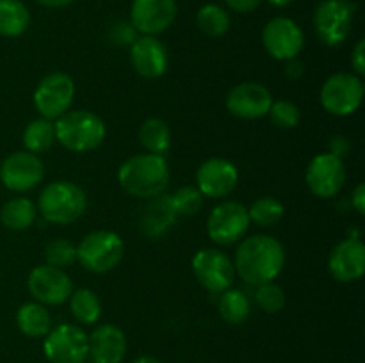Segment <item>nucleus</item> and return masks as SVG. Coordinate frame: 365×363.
<instances>
[{"label":"nucleus","instance_id":"obj_26","mask_svg":"<svg viewBox=\"0 0 365 363\" xmlns=\"http://www.w3.org/2000/svg\"><path fill=\"white\" fill-rule=\"evenodd\" d=\"M138 137L143 148L153 155H163L171 146V130L160 117H148L143 121Z\"/></svg>","mask_w":365,"mask_h":363},{"label":"nucleus","instance_id":"obj_25","mask_svg":"<svg viewBox=\"0 0 365 363\" xmlns=\"http://www.w3.org/2000/svg\"><path fill=\"white\" fill-rule=\"evenodd\" d=\"M36 216H38V209H36L34 203L29 198H13L2 206L0 210V219H2V224L9 230L21 231L27 230L34 224Z\"/></svg>","mask_w":365,"mask_h":363},{"label":"nucleus","instance_id":"obj_11","mask_svg":"<svg viewBox=\"0 0 365 363\" xmlns=\"http://www.w3.org/2000/svg\"><path fill=\"white\" fill-rule=\"evenodd\" d=\"M248 209L239 201H223L210 212L207 233L220 246H230L241 241L250 228Z\"/></svg>","mask_w":365,"mask_h":363},{"label":"nucleus","instance_id":"obj_29","mask_svg":"<svg viewBox=\"0 0 365 363\" xmlns=\"http://www.w3.org/2000/svg\"><path fill=\"white\" fill-rule=\"evenodd\" d=\"M217 310H220L221 319L227 320L228 324H241L250 317L252 302H250L248 295L239 288H227L225 292H221Z\"/></svg>","mask_w":365,"mask_h":363},{"label":"nucleus","instance_id":"obj_13","mask_svg":"<svg viewBox=\"0 0 365 363\" xmlns=\"http://www.w3.org/2000/svg\"><path fill=\"white\" fill-rule=\"evenodd\" d=\"M27 287L36 302H41L45 306L63 305L73 292V283L64 269H57L48 263H43L31 270Z\"/></svg>","mask_w":365,"mask_h":363},{"label":"nucleus","instance_id":"obj_8","mask_svg":"<svg viewBox=\"0 0 365 363\" xmlns=\"http://www.w3.org/2000/svg\"><path fill=\"white\" fill-rule=\"evenodd\" d=\"M43 351L50 363H86L89 358L88 335L75 324H59L45 335Z\"/></svg>","mask_w":365,"mask_h":363},{"label":"nucleus","instance_id":"obj_21","mask_svg":"<svg viewBox=\"0 0 365 363\" xmlns=\"http://www.w3.org/2000/svg\"><path fill=\"white\" fill-rule=\"evenodd\" d=\"M88 340L93 363H121L127 354V337L114 324L98 326L88 335Z\"/></svg>","mask_w":365,"mask_h":363},{"label":"nucleus","instance_id":"obj_6","mask_svg":"<svg viewBox=\"0 0 365 363\" xmlns=\"http://www.w3.org/2000/svg\"><path fill=\"white\" fill-rule=\"evenodd\" d=\"M355 4L349 0H323L314 13V28L324 45L339 46L349 38L355 20Z\"/></svg>","mask_w":365,"mask_h":363},{"label":"nucleus","instance_id":"obj_16","mask_svg":"<svg viewBox=\"0 0 365 363\" xmlns=\"http://www.w3.org/2000/svg\"><path fill=\"white\" fill-rule=\"evenodd\" d=\"M273 103L271 91L260 82H242L227 96V109L241 120H259L267 116Z\"/></svg>","mask_w":365,"mask_h":363},{"label":"nucleus","instance_id":"obj_18","mask_svg":"<svg viewBox=\"0 0 365 363\" xmlns=\"http://www.w3.org/2000/svg\"><path fill=\"white\" fill-rule=\"evenodd\" d=\"M237 182L239 173L234 162L220 159V157L205 160L196 171V187L203 196H209L212 199L232 194L237 187Z\"/></svg>","mask_w":365,"mask_h":363},{"label":"nucleus","instance_id":"obj_39","mask_svg":"<svg viewBox=\"0 0 365 363\" xmlns=\"http://www.w3.org/2000/svg\"><path fill=\"white\" fill-rule=\"evenodd\" d=\"M303 73H305V66H303L302 60L298 59L287 60V64H285V75H287L289 80L292 82L299 80V78L303 77Z\"/></svg>","mask_w":365,"mask_h":363},{"label":"nucleus","instance_id":"obj_41","mask_svg":"<svg viewBox=\"0 0 365 363\" xmlns=\"http://www.w3.org/2000/svg\"><path fill=\"white\" fill-rule=\"evenodd\" d=\"M36 2L43 7H48V9H59V7L70 6L73 0H36Z\"/></svg>","mask_w":365,"mask_h":363},{"label":"nucleus","instance_id":"obj_14","mask_svg":"<svg viewBox=\"0 0 365 363\" xmlns=\"http://www.w3.org/2000/svg\"><path fill=\"white\" fill-rule=\"evenodd\" d=\"M266 52L277 60H291L302 52L305 36L299 25L287 16H277L266 23L262 31Z\"/></svg>","mask_w":365,"mask_h":363},{"label":"nucleus","instance_id":"obj_24","mask_svg":"<svg viewBox=\"0 0 365 363\" xmlns=\"http://www.w3.org/2000/svg\"><path fill=\"white\" fill-rule=\"evenodd\" d=\"M31 25V13L21 0H0V36L16 38Z\"/></svg>","mask_w":365,"mask_h":363},{"label":"nucleus","instance_id":"obj_22","mask_svg":"<svg viewBox=\"0 0 365 363\" xmlns=\"http://www.w3.org/2000/svg\"><path fill=\"white\" fill-rule=\"evenodd\" d=\"M177 219L173 206H171L170 196H157L152 198L150 205L146 206L141 219V230L146 237H160Z\"/></svg>","mask_w":365,"mask_h":363},{"label":"nucleus","instance_id":"obj_10","mask_svg":"<svg viewBox=\"0 0 365 363\" xmlns=\"http://www.w3.org/2000/svg\"><path fill=\"white\" fill-rule=\"evenodd\" d=\"M75 84L70 75L63 71L48 73L38 84L34 91V107L41 117L46 120H57L70 109L73 102Z\"/></svg>","mask_w":365,"mask_h":363},{"label":"nucleus","instance_id":"obj_20","mask_svg":"<svg viewBox=\"0 0 365 363\" xmlns=\"http://www.w3.org/2000/svg\"><path fill=\"white\" fill-rule=\"evenodd\" d=\"M130 63L145 78H157L168 68V50L155 36H141L130 45Z\"/></svg>","mask_w":365,"mask_h":363},{"label":"nucleus","instance_id":"obj_38","mask_svg":"<svg viewBox=\"0 0 365 363\" xmlns=\"http://www.w3.org/2000/svg\"><path fill=\"white\" fill-rule=\"evenodd\" d=\"M225 2H227V6L230 7L232 11L245 14L255 11L257 7L262 4V0H225Z\"/></svg>","mask_w":365,"mask_h":363},{"label":"nucleus","instance_id":"obj_4","mask_svg":"<svg viewBox=\"0 0 365 363\" xmlns=\"http://www.w3.org/2000/svg\"><path fill=\"white\" fill-rule=\"evenodd\" d=\"M86 192L73 182L57 180L46 185L38 198V210L48 223L71 224L86 212Z\"/></svg>","mask_w":365,"mask_h":363},{"label":"nucleus","instance_id":"obj_9","mask_svg":"<svg viewBox=\"0 0 365 363\" xmlns=\"http://www.w3.org/2000/svg\"><path fill=\"white\" fill-rule=\"evenodd\" d=\"M192 273L203 288L221 294L235 281V267L223 251L214 248L200 249L192 256Z\"/></svg>","mask_w":365,"mask_h":363},{"label":"nucleus","instance_id":"obj_35","mask_svg":"<svg viewBox=\"0 0 365 363\" xmlns=\"http://www.w3.org/2000/svg\"><path fill=\"white\" fill-rule=\"evenodd\" d=\"M255 301L259 308L266 313H278L285 306V292L280 285L273 283V281L262 283L257 287Z\"/></svg>","mask_w":365,"mask_h":363},{"label":"nucleus","instance_id":"obj_19","mask_svg":"<svg viewBox=\"0 0 365 363\" xmlns=\"http://www.w3.org/2000/svg\"><path fill=\"white\" fill-rule=\"evenodd\" d=\"M328 269L337 281L349 283L365 273V246L359 237H348L339 242L328 256Z\"/></svg>","mask_w":365,"mask_h":363},{"label":"nucleus","instance_id":"obj_17","mask_svg":"<svg viewBox=\"0 0 365 363\" xmlns=\"http://www.w3.org/2000/svg\"><path fill=\"white\" fill-rule=\"evenodd\" d=\"M177 18V0H134L130 23L145 36H155L171 27Z\"/></svg>","mask_w":365,"mask_h":363},{"label":"nucleus","instance_id":"obj_5","mask_svg":"<svg viewBox=\"0 0 365 363\" xmlns=\"http://www.w3.org/2000/svg\"><path fill=\"white\" fill-rule=\"evenodd\" d=\"M125 246L118 233L96 230L86 235L77 246V260L89 273L103 274L118 267L123 260Z\"/></svg>","mask_w":365,"mask_h":363},{"label":"nucleus","instance_id":"obj_23","mask_svg":"<svg viewBox=\"0 0 365 363\" xmlns=\"http://www.w3.org/2000/svg\"><path fill=\"white\" fill-rule=\"evenodd\" d=\"M16 326L25 337L41 338L52 330V315L41 302H25L16 312Z\"/></svg>","mask_w":365,"mask_h":363},{"label":"nucleus","instance_id":"obj_40","mask_svg":"<svg viewBox=\"0 0 365 363\" xmlns=\"http://www.w3.org/2000/svg\"><path fill=\"white\" fill-rule=\"evenodd\" d=\"M351 205L355 206V210L359 214L365 212V184L364 182H360V184L355 187V191H353Z\"/></svg>","mask_w":365,"mask_h":363},{"label":"nucleus","instance_id":"obj_36","mask_svg":"<svg viewBox=\"0 0 365 363\" xmlns=\"http://www.w3.org/2000/svg\"><path fill=\"white\" fill-rule=\"evenodd\" d=\"M110 38L116 45H132V43L138 39V31L134 28V25L127 23V21H120L113 27L110 31Z\"/></svg>","mask_w":365,"mask_h":363},{"label":"nucleus","instance_id":"obj_42","mask_svg":"<svg viewBox=\"0 0 365 363\" xmlns=\"http://www.w3.org/2000/svg\"><path fill=\"white\" fill-rule=\"evenodd\" d=\"M132 363H160V362L157 358H153V356L145 354V356H139V358H135Z\"/></svg>","mask_w":365,"mask_h":363},{"label":"nucleus","instance_id":"obj_12","mask_svg":"<svg viewBox=\"0 0 365 363\" xmlns=\"http://www.w3.org/2000/svg\"><path fill=\"white\" fill-rule=\"evenodd\" d=\"M307 185L317 198L330 199L342 191L346 184V167L341 157L327 152L310 160L305 173Z\"/></svg>","mask_w":365,"mask_h":363},{"label":"nucleus","instance_id":"obj_1","mask_svg":"<svg viewBox=\"0 0 365 363\" xmlns=\"http://www.w3.org/2000/svg\"><path fill=\"white\" fill-rule=\"evenodd\" d=\"M285 249L271 235H252L235 251V274L248 285L259 287L269 283L282 273Z\"/></svg>","mask_w":365,"mask_h":363},{"label":"nucleus","instance_id":"obj_27","mask_svg":"<svg viewBox=\"0 0 365 363\" xmlns=\"http://www.w3.org/2000/svg\"><path fill=\"white\" fill-rule=\"evenodd\" d=\"M70 310L75 320L86 326H91L102 315V302L91 288H77L70 295Z\"/></svg>","mask_w":365,"mask_h":363},{"label":"nucleus","instance_id":"obj_32","mask_svg":"<svg viewBox=\"0 0 365 363\" xmlns=\"http://www.w3.org/2000/svg\"><path fill=\"white\" fill-rule=\"evenodd\" d=\"M203 198L205 196L200 192L198 187H195V185H184V187L177 189L170 196V201L177 216L187 217L195 216V214H198L202 210Z\"/></svg>","mask_w":365,"mask_h":363},{"label":"nucleus","instance_id":"obj_33","mask_svg":"<svg viewBox=\"0 0 365 363\" xmlns=\"http://www.w3.org/2000/svg\"><path fill=\"white\" fill-rule=\"evenodd\" d=\"M45 260L48 265L64 269L77 260V248L66 238H56L45 248Z\"/></svg>","mask_w":365,"mask_h":363},{"label":"nucleus","instance_id":"obj_31","mask_svg":"<svg viewBox=\"0 0 365 363\" xmlns=\"http://www.w3.org/2000/svg\"><path fill=\"white\" fill-rule=\"evenodd\" d=\"M248 216L259 226H274L284 217V205L273 196H262L250 206Z\"/></svg>","mask_w":365,"mask_h":363},{"label":"nucleus","instance_id":"obj_30","mask_svg":"<svg viewBox=\"0 0 365 363\" xmlns=\"http://www.w3.org/2000/svg\"><path fill=\"white\" fill-rule=\"evenodd\" d=\"M196 25L209 38H221L230 28V14L220 4H205L196 13Z\"/></svg>","mask_w":365,"mask_h":363},{"label":"nucleus","instance_id":"obj_15","mask_svg":"<svg viewBox=\"0 0 365 363\" xmlns=\"http://www.w3.org/2000/svg\"><path fill=\"white\" fill-rule=\"evenodd\" d=\"M45 177L41 159L31 152H14L0 164V180L4 187L14 192L34 189Z\"/></svg>","mask_w":365,"mask_h":363},{"label":"nucleus","instance_id":"obj_28","mask_svg":"<svg viewBox=\"0 0 365 363\" xmlns=\"http://www.w3.org/2000/svg\"><path fill=\"white\" fill-rule=\"evenodd\" d=\"M56 142V123L46 117L31 121L24 130V146L31 153H45Z\"/></svg>","mask_w":365,"mask_h":363},{"label":"nucleus","instance_id":"obj_37","mask_svg":"<svg viewBox=\"0 0 365 363\" xmlns=\"http://www.w3.org/2000/svg\"><path fill=\"white\" fill-rule=\"evenodd\" d=\"M351 66L355 70V75L362 77L365 73V39H359L351 53Z\"/></svg>","mask_w":365,"mask_h":363},{"label":"nucleus","instance_id":"obj_34","mask_svg":"<svg viewBox=\"0 0 365 363\" xmlns=\"http://www.w3.org/2000/svg\"><path fill=\"white\" fill-rule=\"evenodd\" d=\"M267 114H269L271 117V123L277 128H282V130L296 128L299 125V120H302L298 105H294V103L289 102V100H278V102H273Z\"/></svg>","mask_w":365,"mask_h":363},{"label":"nucleus","instance_id":"obj_2","mask_svg":"<svg viewBox=\"0 0 365 363\" xmlns=\"http://www.w3.org/2000/svg\"><path fill=\"white\" fill-rule=\"evenodd\" d=\"M118 182L123 191L134 198L152 199L166 191L170 184V167L163 155L139 153L121 164Z\"/></svg>","mask_w":365,"mask_h":363},{"label":"nucleus","instance_id":"obj_7","mask_svg":"<svg viewBox=\"0 0 365 363\" xmlns=\"http://www.w3.org/2000/svg\"><path fill=\"white\" fill-rule=\"evenodd\" d=\"M364 98V82L359 75L339 71L321 88V105L328 114L337 117L349 116L360 107Z\"/></svg>","mask_w":365,"mask_h":363},{"label":"nucleus","instance_id":"obj_43","mask_svg":"<svg viewBox=\"0 0 365 363\" xmlns=\"http://www.w3.org/2000/svg\"><path fill=\"white\" fill-rule=\"evenodd\" d=\"M267 2L274 7H287L292 0H267Z\"/></svg>","mask_w":365,"mask_h":363},{"label":"nucleus","instance_id":"obj_3","mask_svg":"<svg viewBox=\"0 0 365 363\" xmlns=\"http://www.w3.org/2000/svg\"><path fill=\"white\" fill-rule=\"evenodd\" d=\"M106 139V123L91 110H66L56 121V141L75 153L98 148Z\"/></svg>","mask_w":365,"mask_h":363}]
</instances>
